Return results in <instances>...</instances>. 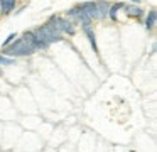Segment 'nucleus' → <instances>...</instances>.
I'll return each instance as SVG.
<instances>
[]
</instances>
